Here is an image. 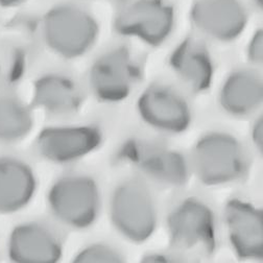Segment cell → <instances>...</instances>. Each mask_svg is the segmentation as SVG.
<instances>
[{
  "instance_id": "2e32d148",
  "label": "cell",
  "mask_w": 263,
  "mask_h": 263,
  "mask_svg": "<svg viewBox=\"0 0 263 263\" xmlns=\"http://www.w3.org/2000/svg\"><path fill=\"white\" fill-rule=\"evenodd\" d=\"M35 190V179L24 164L0 160V211H14L24 206Z\"/></svg>"
},
{
  "instance_id": "7c38bea8",
  "label": "cell",
  "mask_w": 263,
  "mask_h": 263,
  "mask_svg": "<svg viewBox=\"0 0 263 263\" xmlns=\"http://www.w3.org/2000/svg\"><path fill=\"white\" fill-rule=\"evenodd\" d=\"M100 143V132L89 126L46 128L38 140L41 154L54 162L79 159L95 149Z\"/></svg>"
},
{
  "instance_id": "44dd1931",
  "label": "cell",
  "mask_w": 263,
  "mask_h": 263,
  "mask_svg": "<svg viewBox=\"0 0 263 263\" xmlns=\"http://www.w3.org/2000/svg\"><path fill=\"white\" fill-rule=\"evenodd\" d=\"M252 140L256 148L262 153L263 147V120L262 117L258 118L252 128Z\"/></svg>"
},
{
  "instance_id": "ba28073f",
  "label": "cell",
  "mask_w": 263,
  "mask_h": 263,
  "mask_svg": "<svg viewBox=\"0 0 263 263\" xmlns=\"http://www.w3.org/2000/svg\"><path fill=\"white\" fill-rule=\"evenodd\" d=\"M138 77V67L128 50L120 47L107 52L94 63L90 85L100 100L119 102L127 97Z\"/></svg>"
},
{
  "instance_id": "5b68a950",
  "label": "cell",
  "mask_w": 263,
  "mask_h": 263,
  "mask_svg": "<svg viewBox=\"0 0 263 263\" xmlns=\"http://www.w3.org/2000/svg\"><path fill=\"white\" fill-rule=\"evenodd\" d=\"M122 159L158 185H185L189 167L185 157L176 149L144 140L128 141L121 151Z\"/></svg>"
},
{
  "instance_id": "6da1fadb",
  "label": "cell",
  "mask_w": 263,
  "mask_h": 263,
  "mask_svg": "<svg viewBox=\"0 0 263 263\" xmlns=\"http://www.w3.org/2000/svg\"><path fill=\"white\" fill-rule=\"evenodd\" d=\"M196 177L208 186L222 185L239 179L246 170L241 143L227 133H209L196 142L192 152Z\"/></svg>"
},
{
  "instance_id": "8fae6325",
  "label": "cell",
  "mask_w": 263,
  "mask_h": 263,
  "mask_svg": "<svg viewBox=\"0 0 263 263\" xmlns=\"http://www.w3.org/2000/svg\"><path fill=\"white\" fill-rule=\"evenodd\" d=\"M194 25L219 41H232L243 31L247 14L238 0H200L191 11Z\"/></svg>"
},
{
  "instance_id": "9c48e42d",
  "label": "cell",
  "mask_w": 263,
  "mask_h": 263,
  "mask_svg": "<svg viewBox=\"0 0 263 263\" xmlns=\"http://www.w3.org/2000/svg\"><path fill=\"white\" fill-rule=\"evenodd\" d=\"M137 108L145 123L165 133H183L191 122V111L186 101L166 87L148 88L139 97Z\"/></svg>"
},
{
  "instance_id": "8992f818",
  "label": "cell",
  "mask_w": 263,
  "mask_h": 263,
  "mask_svg": "<svg viewBox=\"0 0 263 263\" xmlns=\"http://www.w3.org/2000/svg\"><path fill=\"white\" fill-rule=\"evenodd\" d=\"M53 214L73 228H86L95 220L100 208V192L93 180L73 176L58 181L49 192Z\"/></svg>"
},
{
  "instance_id": "52a82bcc",
  "label": "cell",
  "mask_w": 263,
  "mask_h": 263,
  "mask_svg": "<svg viewBox=\"0 0 263 263\" xmlns=\"http://www.w3.org/2000/svg\"><path fill=\"white\" fill-rule=\"evenodd\" d=\"M174 22V9L166 2L138 0L119 13L115 26L121 35L160 45L170 36Z\"/></svg>"
},
{
  "instance_id": "3957f363",
  "label": "cell",
  "mask_w": 263,
  "mask_h": 263,
  "mask_svg": "<svg viewBox=\"0 0 263 263\" xmlns=\"http://www.w3.org/2000/svg\"><path fill=\"white\" fill-rule=\"evenodd\" d=\"M111 218L129 241H146L157 227V211L147 189L135 181L119 185L112 196Z\"/></svg>"
},
{
  "instance_id": "30bf717a",
  "label": "cell",
  "mask_w": 263,
  "mask_h": 263,
  "mask_svg": "<svg viewBox=\"0 0 263 263\" xmlns=\"http://www.w3.org/2000/svg\"><path fill=\"white\" fill-rule=\"evenodd\" d=\"M224 218L229 238L236 255L240 259H262V210L245 201L233 199L226 206Z\"/></svg>"
},
{
  "instance_id": "d6986e66",
  "label": "cell",
  "mask_w": 263,
  "mask_h": 263,
  "mask_svg": "<svg viewBox=\"0 0 263 263\" xmlns=\"http://www.w3.org/2000/svg\"><path fill=\"white\" fill-rule=\"evenodd\" d=\"M123 257L114 249L105 245H93L82 252L76 257L74 262L78 263H94V262H122Z\"/></svg>"
},
{
  "instance_id": "ac0fdd59",
  "label": "cell",
  "mask_w": 263,
  "mask_h": 263,
  "mask_svg": "<svg viewBox=\"0 0 263 263\" xmlns=\"http://www.w3.org/2000/svg\"><path fill=\"white\" fill-rule=\"evenodd\" d=\"M30 126V115L22 105L13 98L0 97V138H20Z\"/></svg>"
},
{
  "instance_id": "e0dca14e",
  "label": "cell",
  "mask_w": 263,
  "mask_h": 263,
  "mask_svg": "<svg viewBox=\"0 0 263 263\" xmlns=\"http://www.w3.org/2000/svg\"><path fill=\"white\" fill-rule=\"evenodd\" d=\"M35 101L45 110L62 114L74 111L81 96L71 81L60 76H47L36 83Z\"/></svg>"
},
{
  "instance_id": "4fadbf2b",
  "label": "cell",
  "mask_w": 263,
  "mask_h": 263,
  "mask_svg": "<svg viewBox=\"0 0 263 263\" xmlns=\"http://www.w3.org/2000/svg\"><path fill=\"white\" fill-rule=\"evenodd\" d=\"M11 257L23 263H52L61 258V246L46 228L24 224L17 228L11 238Z\"/></svg>"
},
{
  "instance_id": "5bb4252c",
  "label": "cell",
  "mask_w": 263,
  "mask_h": 263,
  "mask_svg": "<svg viewBox=\"0 0 263 263\" xmlns=\"http://www.w3.org/2000/svg\"><path fill=\"white\" fill-rule=\"evenodd\" d=\"M176 74L193 91L207 90L213 78V65L206 47L192 39L183 41L171 57Z\"/></svg>"
},
{
  "instance_id": "277c9868",
  "label": "cell",
  "mask_w": 263,
  "mask_h": 263,
  "mask_svg": "<svg viewBox=\"0 0 263 263\" xmlns=\"http://www.w3.org/2000/svg\"><path fill=\"white\" fill-rule=\"evenodd\" d=\"M47 45L58 54L72 59L84 54L93 45L98 32L95 20L73 6H62L50 11L44 19Z\"/></svg>"
},
{
  "instance_id": "7402d4cb",
  "label": "cell",
  "mask_w": 263,
  "mask_h": 263,
  "mask_svg": "<svg viewBox=\"0 0 263 263\" xmlns=\"http://www.w3.org/2000/svg\"><path fill=\"white\" fill-rule=\"evenodd\" d=\"M21 2H23V0H0V5L2 6H13V5H17Z\"/></svg>"
},
{
  "instance_id": "7a4b0ae2",
  "label": "cell",
  "mask_w": 263,
  "mask_h": 263,
  "mask_svg": "<svg viewBox=\"0 0 263 263\" xmlns=\"http://www.w3.org/2000/svg\"><path fill=\"white\" fill-rule=\"evenodd\" d=\"M172 247L189 255L209 256L215 249V218L211 208L190 197L179 204L167 219Z\"/></svg>"
},
{
  "instance_id": "9a60e30c",
  "label": "cell",
  "mask_w": 263,
  "mask_h": 263,
  "mask_svg": "<svg viewBox=\"0 0 263 263\" xmlns=\"http://www.w3.org/2000/svg\"><path fill=\"white\" fill-rule=\"evenodd\" d=\"M262 98L260 78L250 71H237L230 76L222 85L219 103L226 112L243 116L259 108Z\"/></svg>"
},
{
  "instance_id": "ffe728a7",
  "label": "cell",
  "mask_w": 263,
  "mask_h": 263,
  "mask_svg": "<svg viewBox=\"0 0 263 263\" xmlns=\"http://www.w3.org/2000/svg\"><path fill=\"white\" fill-rule=\"evenodd\" d=\"M249 60L254 64H261L263 59V35L262 30H258L255 32L252 40L249 44L248 49Z\"/></svg>"
}]
</instances>
